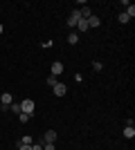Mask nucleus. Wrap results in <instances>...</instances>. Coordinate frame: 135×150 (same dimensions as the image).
<instances>
[{"label": "nucleus", "mask_w": 135, "mask_h": 150, "mask_svg": "<svg viewBox=\"0 0 135 150\" xmlns=\"http://www.w3.org/2000/svg\"><path fill=\"white\" fill-rule=\"evenodd\" d=\"M34 110H36V103H34L32 99H23V103H20V112H25V114L32 117Z\"/></svg>", "instance_id": "obj_1"}, {"label": "nucleus", "mask_w": 135, "mask_h": 150, "mask_svg": "<svg viewBox=\"0 0 135 150\" xmlns=\"http://www.w3.org/2000/svg\"><path fill=\"white\" fill-rule=\"evenodd\" d=\"M79 20H81V11H79V9H74V11L70 13V18H68V25H70V27H77Z\"/></svg>", "instance_id": "obj_2"}, {"label": "nucleus", "mask_w": 135, "mask_h": 150, "mask_svg": "<svg viewBox=\"0 0 135 150\" xmlns=\"http://www.w3.org/2000/svg\"><path fill=\"white\" fill-rule=\"evenodd\" d=\"M63 74V63L56 61V63H52V76H61Z\"/></svg>", "instance_id": "obj_3"}, {"label": "nucleus", "mask_w": 135, "mask_h": 150, "mask_svg": "<svg viewBox=\"0 0 135 150\" xmlns=\"http://www.w3.org/2000/svg\"><path fill=\"white\" fill-rule=\"evenodd\" d=\"M54 141H56V132H54V130H47L43 134V144H54Z\"/></svg>", "instance_id": "obj_4"}, {"label": "nucleus", "mask_w": 135, "mask_h": 150, "mask_svg": "<svg viewBox=\"0 0 135 150\" xmlns=\"http://www.w3.org/2000/svg\"><path fill=\"white\" fill-rule=\"evenodd\" d=\"M52 90H54V94H56V96H65V94H68V88H65L63 83H56Z\"/></svg>", "instance_id": "obj_5"}, {"label": "nucleus", "mask_w": 135, "mask_h": 150, "mask_svg": "<svg viewBox=\"0 0 135 150\" xmlns=\"http://www.w3.org/2000/svg\"><path fill=\"white\" fill-rule=\"evenodd\" d=\"M99 25H101V20H99V16H95V13H92V16L88 18V27H99Z\"/></svg>", "instance_id": "obj_6"}, {"label": "nucleus", "mask_w": 135, "mask_h": 150, "mask_svg": "<svg viewBox=\"0 0 135 150\" xmlns=\"http://www.w3.org/2000/svg\"><path fill=\"white\" fill-rule=\"evenodd\" d=\"M124 137H126V139L135 137V128H133V125H126V128H124Z\"/></svg>", "instance_id": "obj_7"}, {"label": "nucleus", "mask_w": 135, "mask_h": 150, "mask_svg": "<svg viewBox=\"0 0 135 150\" xmlns=\"http://www.w3.org/2000/svg\"><path fill=\"white\" fill-rule=\"evenodd\" d=\"M77 29H79V31H88V29H90V27H88V20L81 18V20L77 23Z\"/></svg>", "instance_id": "obj_8"}, {"label": "nucleus", "mask_w": 135, "mask_h": 150, "mask_svg": "<svg viewBox=\"0 0 135 150\" xmlns=\"http://www.w3.org/2000/svg\"><path fill=\"white\" fill-rule=\"evenodd\" d=\"M68 43H70V45H77V43H79V34H74V31H72L70 36H68Z\"/></svg>", "instance_id": "obj_9"}, {"label": "nucleus", "mask_w": 135, "mask_h": 150, "mask_svg": "<svg viewBox=\"0 0 135 150\" xmlns=\"http://www.w3.org/2000/svg\"><path fill=\"white\" fill-rule=\"evenodd\" d=\"M126 16H129V18H133V16H135V7L133 5H126Z\"/></svg>", "instance_id": "obj_10"}, {"label": "nucleus", "mask_w": 135, "mask_h": 150, "mask_svg": "<svg viewBox=\"0 0 135 150\" xmlns=\"http://www.w3.org/2000/svg\"><path fill=\"white\" fill-rule=\"evenodd\" d=\"M56 83H59V81H56V76H52V74L47 76V85H50V88H54Z\"/></svg>", "instance_id": "obj_11"}, {"label": "nucleus", "mask_w": 135, "mask_h": 150, "mask_svg": "<svg viewBox=\"0 0 135 150\" xmlns=\"http://www.w3.org/2000/svg\"><path fill=\"white\" fill-rule=\"evenodd\" d=\"M18 121H20V123H27V121H29V114L20 112V114H18Z\"/></svg>", "instance_id": "obj_12"}, {"label": "nucleus", "mask_w": 135, "mask_h": 150, "mask_svg": "<svg viewBox=\"0 0 135 150\" xmlns=\"http://www.w3.org/2000/svg\"><path fill=\"white\" fill-rule=\"evenodd\" d=\"M9 110H11V112H16V114H20V103H11V105H9Z\"/></svg>", "instance_id": "obj_13"}, {"label": "nucleus", "mask_w": 135, "mask_h": 150, "mask_svg": "<svg viewBox=\"0 0 135 150\" xmlns=\"http://www.w3.org/2000/svg\"><path fill=\"white\" fill-rule=\"evenodd\" d=\"M117 20H119V23H129V16H126V13H119V16H117Z\"/></svg>", "instance_id": "obj_14"}, {"label": "nucleus", "mask_w": 135, "mask_h": 150, "mask_svg": "<svg viewBox=\"0 0 135 150\" xmlns=\"http://www.w3.org/2000/svg\"><path fill=\"white\" fill-rule=\"evenodd\" d=\"M92 69H95V72H101V69H104V65H101L99 61H97V63H92Z\"/></svg>", "instance_id": "obj_15"}, {"label": "nucleus", "mask_w": 135, "mask_h": 150, "mask_svg": "<svg viewBox=\"0 0 135 150\" xmlns=\"http://www.w3.org/2000/svg\"><path fill=\"white\" fill-rule=\"evenodd\" d=\"M43 150H56V146L54 144H43Z\"/></svg>", "instance_id": "obj_16"}, {"label": "nucleus", "mask_w": 135, "mask_h": 150, "mask_svg": "<svg viewBox=\"0 0 135 150\" xmlns=\"http://www.w3.org/2000/svg\"><path fill=\"white\" fill-rule=\"evenodd\" d=\"M18 148H20V150H32V146H27V144H20V141H18Z\"/></svg>", "instance_id": "obj_17"}, {"label": "nucleus", "mask_w": 135, "mask_h": 150, "mask_svg": "<svg viewBox=\"0 0 135 150\" xmlns=\"http://www.w3.org/2000/svg\"><path fill=\"white\" fill-rule=\"evenodd\" d=\"M32 150H43V141L41 144H32Z\"/></svg>", "instance_id": "obj_18"}, {"label": "nucleus", "mask_w": 135, "mask_h": 150, "mask_svg": "<svg viewBox=\"0 0 135 150\" xmlns=\"http://www.w3.org/2000/svg\"><path fill=\"white\" fill-rule=\"evenodd\" d=\"M2 31H5V27H2V23H0V34H2Z\"/></svg>", "instance_id": "obj_19"}]
</instances>
